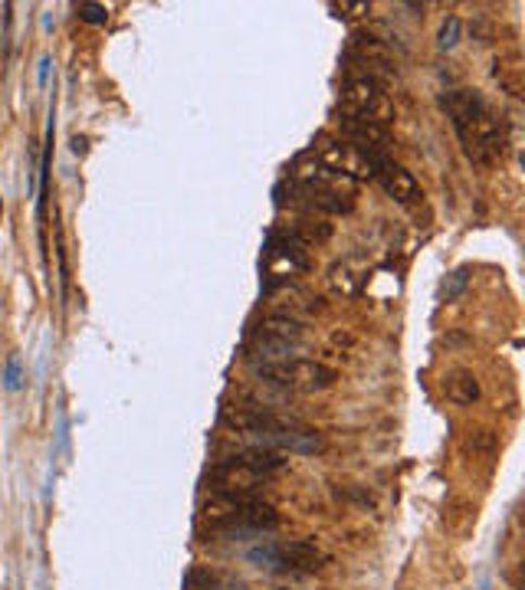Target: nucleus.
Masks as SVG:
<instances>
[{"mask_svg": "<svg viewBox=\"0 0 525 590\" xmlns=\"http://www.w3.org/2000/svg\"><path fill=\"white\" fill-rule=\"evenodd\" d=\"M328 289L335 292V296H341V299H352V296H359V289H362V276H359V269L352 266V263H335L332 269H328Z\"/></svg>", "mask_w": 525, "mask_h": 590, "instance_id": "f3484780", "label": "nucleus"}, {"mask_svg": "<svg viewBox=\"0 0 525 590\" xmlns=\"http://www.w3.org/2000/svg\"><path fill=\"white\" fill-rule=\"evenodd\" d=\"M289 240H296V243H302V247H312V243H325L328 237H332V224H325L318 214H302V217H296L292 224H286V227H279Z\"/></svg>", "mask_w": 525, "mask_h": 590, "instance_id": "2eb2a0df", "label": "nucleus"}, {"mask_svg": "<svg viewBox=\"0 0 525 590\" xmlns=\"http://www.w3.org/2000/svg\"><path fill=\"white\" fill-rule=\"evenodd\" d=\"M443 393L457 407H473L479 401V380L470 367H450L443 374Z\"/></svg>", "mask_w": 525, "mask_h": 590, "instance_id": "4468645a", "label": "nucleus"}, {"mask_svg": "<svg viewBox=\"0 0 525 590\" xmlns=\"http://www.w3.org/2000/svg\"><path fill=\"white\" fill-rule=\"evenodd\" d=\"M463 286H466V273L460 269V273L453 276V286H450V289H443V292H447V299H453V296H457V292H460Z\"/></svg>", "mask_w": 525, "mask_h": 590, "instance_id": "4be33fe9", "label": "nucleus"}, {"mask_svg": "<svg viewBox=\"0 0 525 590\" xmlns=\"http://www.w3.org/2000/svg\"><path fill=\"white\" fill-rule=\"evenodd\" d=\"M201 522L214 535L247 538V535L273 531L279 525V512L270 502H260L253 495H217V492H211V499L201 509Z\"/></svg>", "mask_w": 525, "mask_h": 590, "instance_id": "f03ea898", "label": "nucleus"}, {"mask_svg": "<svg viewBox=\"0 0 525 590\" xmlns=\"http://www.w3.org/2000/svg\"><path fill=\"white\" fill-rule=\"evenodd\" d=\"M338 128H341V138H345L348 145H355L359 151H365V154L375 158V161H388L391 131H388L385 125H375V122H368V118L338 112Z\"/></svg>", "mask_w": 525, "mask_h": 590, "instance_id": "1a4fd4ad", "label": "nucleus"}, {"mask_svg": "<svg viewBox=\"0 0 525 590\" xmlns=\"http://www.w3.org/2000/svg\"><path fill=\"white\" fill-rule=\"evenodd\" d=\"M338 112L345 115H359V118H368L375 125H391L395 122V102L388 96V89L382 86V79H372V76H348L341 83V105Z\"/></svg>", "mask_w": 525, "mask_h": 590, "instance_id": "39448f33", "label": "nucleus"}, {"mask_svg": "<svg viewBox=\"0 0 525 590\" xmlns=\"http://www.w3.org/2000/svg\"><path fill=\"white\" fill-rule=\"evenodd\" d=\"M24 384V374H21V357H11L8 361V387L11 390H17Z\"/></svg>", "mask_w": 525, "mask_h": 590, "instance_id": "412c9836", "label": "nucleus"}, {"mask_svg": "<svg viewBox=\"0 0 525 590\" xmlns=\"http://www.w3.org/2000/svg\"><path fill=\"white\" fill-rule=\"evenodd\" d=\"M263 266H266V289H276L279 283H289L292 276L309 273V253L302 243L289 240L283 230H273L266 240Z\"/></svg>", "mask_w": 525, "mask_h": 590, "instance_id": "6e6552de", "label": "nucleus"}, {"mask_svg": "<svg viewBox=\"0 0 525 590\" xmlns=\"http://www.w3.org/2000/svg\"><path fill=\"white\" fill-rule=\"evenodd\" d=\"M76 11H79V21H83V24H92V27H102V24L109 21V11H105L102 4H79Z\"/></svg>", "mask_w": 525, "mask_h": 590, "instance_id": "6ab92c4d", "label": "nucleus"}, {"mask_svg": "<svg viewBox=\"0 0 525 590\" xmlns=\"http://www.w3.org/2000/svg\"><path fill=\"white\" fill-rule=\"evenodd\" d=\"M260 380L273 384V387H283V390H292V393H315V390H328L335 384V371L322 361H312V357H289V361H279V364H260L253 367Z\"/></svg>", "mask_w": 525, "mask_h": 590, "instance_id": "20e7f679", "label": "nucleus"}, {"mask_svg": "<svg viewBox=\"0 0 525 590\" xmlns=\"http://www.w3.org/2000/svg\"><path fill=\"white\" fill-rule=\"evenodd\" d=\"M73 151H76V154H86V138H73Z\"/></svg>", "mask_w": 525, "mask_h": 590, "instance_id": "5701e85b", "label": "nucleus"}, {"mask_svg": "<svg viewBox=\"0 0 525 590\" xmlns=\"http://www.w3.org/2000/svg\"><path fill=\"white\" fill-rule=\"evenodd\" d=\"M375 180L382 184V190L391 197L395 204L411 208V204L421 201V184H417V177H414L404 164H395L391 158L375 171Z\"/></svg>", "mask_w": 525, "mask_h": 590, "instance_id": "ddd939ff", "label": "nucleus"}, {"mask_svg": "<svg viewBox=\"0 0 525 590\" xmlns=\"http://www.w3.org/2000/svg\"><path fill=\"white\" fill-rule=\"evenodd\" d=\"M289 204L302 208L305 214H352L355 201L348 193H335V190H318V187H302L289 180Z\"/></svg>", "mask_w": 525, "mask_h": 590, "instance_id": "f8f14e48", "label": "nucleus"}, {"mask_svg": "<svg viewBox=\"0 0 525 590\" xmlns=\"http://www.w3.org/2000/svg\"><path fill=\"white\" fill-rule=\"evenodd\" d=\"M289 177H292V184H302V187L335 190V193H348V197L355 193V180H348L345 174H338V171L325 167V164H322L312 151H309V154H302V158H296V164H292Z\"/></svg>", "mask_w": 525, "mask_h": 590, "instance_id": "9b49d317", "label": "nucleus"}, {"mask_svg": "<svg viewBox=\"0 0 525 590\" xmlns=\"http://www.w3.org/2000/svg\"><path fill=\"white\" fill-rule=\"evenodd\" d=\"M312 154H315L325 167L345 174L348 180H355V184L375 177V171L385 164V161L368 158V154L359 151L355 145H348L345 138H332V135H318L315 145H312Z\"/></svg>", "mask_w": 525, "mask_h": 590, "instance_id": "0eeeda50", "label": "nucleus"}, {"mask_svg": "<svg viewBox=\"0 0 525 590\" xmlns=\"http://www.w3.org/2000/svg\"><path fill=\"white\" fill-rule=\"evenodd\" d=\"M348 60H355L359 66H365L362 76H372L378 79V73H398V63H395V53L385 40H378L375 34H352V43H348Z\"/></svg>", "mask_w": 525, "mask_h": 590, "instance_id": "9d476101", "label": "nucleus"}, {"mask_svg": "<svg viewBox=\"0 0 525 590\" xmlns=\"http://www.w3.org/2000/svg\"><path fill=\"white\" fill-rule=\"evenodd\" d=\"M332 11H345V17H362V14H368L372 11V4H365V0H359V4H332Z\"/></svg>", "mask_w": 525, "mask_h": 590, "instance_id": "aec40b11", "label": "nucleus"}, {"mask_svg": "<svg viewBox=\"0 0 525 590\" xmlns=\"http://www.w3.org/2000/svg\"><path fill=\"white\" fill-rule=\"evenodd\" d=\"M457 40H460V17H447V21H443V27H440V40H437V47H440V50H453V47H457Z\"/></svg>", "mask_w": 525, "mask_h": 590, "instance_id": "a211bd4d", "label": "nucleus"}, {"mask_svg": "<svg viewBox=\"0 0 525 590\" xmlns=\"http://www.w3.org/2000/svg\"><path fill=\"white\" fill-rule=\"evenodd\" d=\"M443 109L457 128V138L466 151V158L479 167L496 164L505 154L509 135L505 122L496 115V109L473 89H453L443 96Z\"/></svg>", "mask_w": 525, "mask_h": 590, "instance_id": "f257e3e1", "label": "nucleus"}, {"mask_svg": "<svg viewBox=\"0 0 525 590\" xmlns=\"http://www.w3.org/2000/svg\"><path fill=\"white\" fill-rule=\"evenodd\" d=\"M286 469V460L273 450H250L240 456H227L211 466L208 482L217 495H253L263 489L276 473Z\"/></svg>", "mask_w": 525, "mask_h": 590, "instance_id": "7ed1b4c3", "label": "nucleus"}, {"mask_svg": "<svg viewBox=\"0 0 525 590\" xmlns=\"http://www.w3.org/2000/svg\"><path fill=\"white\" fill-rule=\"evenodd\" d=\"M250 561L257 567H266V570H289V574H312L322 567V551L315 548V541L309 538H299V541H270L263 548H253L250 551Z\"/></svg>", "mask_w": 525, "mask_h": 590, "instance_id": "423d86ee", "label": "nucleus"}, {"mask_svg": "<svg viewBox=\"0 0 525 590\" xmlns=\"http://www.w3.org/2000/svg\"><path fill=\"white\" fill-rule=\"evenodd\" d=\"M253 338H270V341H292V344H302V322L286 318V315H273V318L260 322V328L253 331Z\"/></svg>", "mask_w": 525, "mask_h": 590, "instance_id": "dca6fc26", "label": "nucleus"}]
</instances>
